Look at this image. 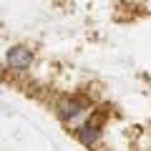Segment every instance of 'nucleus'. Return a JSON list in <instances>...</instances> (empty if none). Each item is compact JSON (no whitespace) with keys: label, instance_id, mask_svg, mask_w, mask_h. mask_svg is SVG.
<instances>
[{"label":"nucleus","instance_id":"1","mask_svg":"<svg viewBox=\"0 0 151 151\" xmlns=\"http://www.w3.org/2000/svg\"><path fill=\"white\" fill-rule=\"evenodd\" d=\"M86 111H88V101H83V98H78V96H65V98H60V101L55 103V113H58V119H63V121H76Z\"/></svg>","mask_w":151,"mask_h":151},{"label":"nucleus","instance_id":"2","mask_svg":"<svg viewBox=\"0 0 151 151\" xmlns=\"http://www.w3.org/2000/svg\"><path fill=\"white\" fill-rule=\"evenodd\" d=\"M5 63H8V68H13V70H25V68H30V63H33V50L28 48V45H10V48L5 50Z\"/></svg>","mask_w":151,"mask_h":151},{"label":"nucleus","instance_id":"3","mask_svg":"<svg viewBox=\"0 0 151 151\" xmlns=\"http://www.w3.org/2000/svg\"><path fill=\"white\" fill-rule=\"evenodd\" d=\"M101 126H96V124H91V121H86V124H81L78 126V129H76V139L81 141L83 146H88V149H91V146H96L98 141H101Z\"/></svg>","mask_w":151,"mask_h":151}]
</instances>
